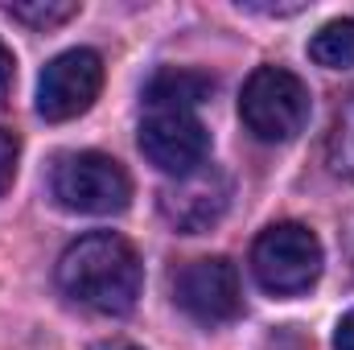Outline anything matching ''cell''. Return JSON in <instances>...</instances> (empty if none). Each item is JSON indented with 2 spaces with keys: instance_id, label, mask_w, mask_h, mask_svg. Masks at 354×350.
Segmentation results:
<instances>
[{
  "instance_id": "30bf717a",
  "label": "cell",
  "mask_w": 354,
  "mask_h": 350,
  "mask_svg": "<svg viewBox=\"0 0 354 350\" xmlns=\"http://www.w3.org/2000/svg\"><path fill=\"white\" fill-rule=\"evenodd\" d=\"M309 58L326 71H354V17L322 25L309 37Z\"/></svg>"
},
{
  "instance_id": "4fadbf2b",
  "label": "cell",
  "mask_w": 354,
  "mask_h": 350,
  "mask_svg": "<svg viewBox=\"0 0 354 350\" xmlns=\"http://www.w3.org/2000/svg\"><path fill=\"white\" fill-rule=\"evenodd\" d=\"M17 161H21V136L0 128V198L8 194V185L17 177Z\"/></svg>"
},
{
  "instance_id": "3957f363",
  "label": "cell",
  "mask_w": 354,
  "mask_h": 350,
  "mask_svg": "<svg viewBox=\"0 0 354 350\" xmlns=\"http://www.w3.org/2000/svg\"><path fill=\"white\" fill-rule=\"evenodd\" d=\"M322 264H326L322 239L305 223H272L252 243V272L272 297H297L313 288Z\"/></svg>"
},
{
  "instance_id": "5bb4252c",
  "label": "cell",
  "mask_w": 354,
  "mask_h": 350,
  "mask_svg": "<svg viewBox=\"0 0 354 350\" xmlns=\"http://www.w3.org/2000/svg\"><path fill=\"white\" fill-rule=\"evenodd\" d=\"M12 79H17V58H12V50L0 42V103H8V95H12Z\"/></svg>"
},
{
  "instance_id": "6da1fadb",
  "label": "cell",
  "mask_w": 354,
  "mask_h": 350,
  "mask_svg": "<svg viewBox=\"0 0 354 350\" xmlns=\"http://www.w3.org/2000/svg\"><path fill=\"white\" fill-rule=\"evenodd\" d=\"M58 284L71 301L87 305L95 313L120 317L136 305L140 284H145V268L136 248L115 235V231H91L83 239H75L62 260H58Z\"/></svg>"
},
{
  "instance_id": "277c9868",
  "label": "cell",
  "mask_w": 354,
  "mask_h": 350,
  "mask_svg": "<svg viewBox=\"0 0 354 350\" xmlns=\"http://www.w3.org/2000/svg\"><path fill=\"white\" fill-rule=\"evenodd\" d=\"M50 190L75 214H120L132 202V177L107 153H66L54 161Z\"/></svg>"
},
{
  "instance_id": "8fae6325",
  "label": "cell",
  "mask_w": 354,
  "mask_h": 350,
  "mask_svg": "<svg viewBox=\"0 0 354 350\" xmlns=\"http://www.w3.org/2000/svg\"><path fill=\"white\" fill-rule=\"evenodd\" d=\"M326 157H330L334 174L354 181V95L334 111V124H330V136H326Z\"/></svg>"
},
{
  "instance_id": "7c38bea8",
  "label": "cell",
  "mask_w": 354,
  "mask_h": 350,
  "mask_svg": "<svg viewBox=\"0 0 354 350\" xmlns=\"http://www.w3.org/2000/svg\"><path fill=\"white\" fill-rule=\"evenodd\" d=\"M4 12L21 25H33V29H54L62 21H71L79 12L75 0H8Z\"/></svg>"
},
{
  "instance_id": "ba28073f",
  "label": "cell",
  "mask_w": 354,
  "mask_h": 350,
  "mask_svg": "<svg viewBox=\"0 0 354 350\" xmlns=\"http://www.w3.org/2000/svg\"><path fill=\"white\" fill-rule=\"evenodd\" d=\"M140 153L169 177L210 161V132L194 111H149L140 124Z\"/></svg>"
},
{
  "instance_id": "9c48e42d",
  "label": "cell",
  "mask_w": 354,
  "mask_h": 350,
  "mask_svg": "<svg viewBox=\"0 0 354 350\" xmlns=\"http://www.w3.org/2000/svg\"><path fill=\"white\" fill-rule=\"evenodd\" d=\"M210 95H214L210 75L189 71V66H161L145 87V103H149V111H194Z\"/></svg>"
},
{
  "instance_id": "9a60e30c",
  "label": "cell",
  "mask_w": 354,
  "mask_h": 350,
  "mask_svg": "<svg viewBox=\"0 0 354 350\" xmlns=\"http://www.w3.org/2000/svg\"><path fill=\"white\" fill-rule=\"evenodd\" d=\"M334 350H354V309L342 313V322L334 330Z\"/></svg>"
},
{
  "instance_id": "8992f818",
  "label": "cell",
  "mask_w": 354,
  "mask_h": 350,
  "mask_svg": "<svg viewBox=\"0 0 354 350\" xmlns=\"http://www.w3.org/2000/svg\"><path fill=\"white\" fill-rule=\"evenodd\" d=\"M161 214L165 223L181 231V235H202L210 231L223 214H227V202H231V177L223 165L206 161L189 174L174 177L165 190H161Z\"/></svg>"
},
{
  "instance_id": "2e32d148",
  "label": "cell",
  "mask_w": 354,
  "mask_h": 350,
  "mask_svg": "<svg viewBox=\"0 0 354 350\" xmlns=\"http://www.w3.org/2000/svg\"><path fill=\"white\" fill-rule=\"evenodd\" d=\"M91 350H140V347H132L124 338H111V342H99V347H91Z\"/></svg>"
},
{
  "instance_id": "5b68a950",
  "label": "cell",
  "mask_w": 354,
  "mask_h": 350,
  "mask_svg": "<svg viewBox=\"0 0 354 350\" xmlns=\"http://www.w3.org/2000/svg\"><path fill=\"white\" fill-rule=\"evenodd\" d=\"M103 91V58L95 50H66L54 62H46L37 79V116L50 124H66L91 111V103Z\"/></svg>"
},
{
  "instance_id": "7a4b0ae2",
  "label": "cell",
  "mask_w": 354,
  "mask_h": 350,
  "mask_svg": "<svg viewBox=\"0 0 354 350\" xmlns=\"http://www.w3.org/2000/svg\"><path fill=\"white\" fill-rule=\"evenodd\" d=\"M239 120L256 140L284 145L309 124V87L284 66H260L243 83Z\"/></svg>"
},
{
  "instance_id": "52a82bcc",
  "label": "cell",
  "mask_w": 354,
  "mask_h": 350,
  "mask_svg": "<svg viewBox=\"0 0 354 350\" xmlns=\"http://www.w3.org/2000/svg\"><path fill=\"white\" fill-rule=\"evenodd\" d=\"M174 301L202 326H223V322L239 317L243 293H239L235 264L223 256L181 264V272L174 276Z\"/></svg>"
}]
</instances>
